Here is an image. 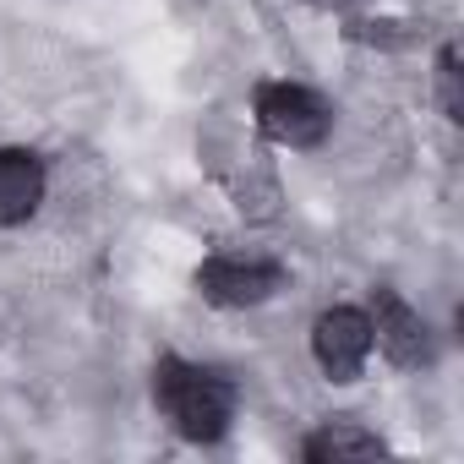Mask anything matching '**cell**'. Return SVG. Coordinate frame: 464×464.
I'll use <instances>...</instances> for the list:
<instances>
[{
  "label": "cell",
  "instance_id": "7",
  "mask_svg": "<svg viewBox=\"0 0 464 464\" xmlns=\"http://www.w3.org/2000/svg\"><path fill=\"white\" fill-rule=\"evenodd\" d=\"M44 159L34 148H0V229H17L44 202Z\"/></svg>",
  "mask_w": 464,
  "mask_h": 464
},
{
  "label": "cell",
  "instance_id": "3",
  "mask_svg": "<svg viewBox=\"0 0 464 464\" xmlns=\"http://www.w3.org/2000/svg\"><path fill=\"white\" fill-rule=\"evenodd\" d=\"M252 115H257V131L279 148H317L334 131L328 99L301 82H263L252 93Z\"/></svg>",
  "mask_w": 464,
  "mask_h": 464
},
{
  "label": "cell",
  "instance_id": "6",
  "mask_svg": "<svg viewBox=\"0 0 464 464\" xmlns=\"http://www.w3.org/2000/svg\"><path fill=\"white\" fill-rule=\"evenodd\" d=\"M285 285V268L279 263H257V257H208L197 268V290L208 306H224V312H246V306H263L268 295H279Z\"/></svg>",
  "mask_w": 464,
  "mask_h": 464
},
{
  "label": "cell",
  "instance_id": "8",
  "mask_svg": "<svg viewBox=\"0 0 464 464\" xmlns=\"http://www.w3.org/2000/svg\"><path fill=\"white\" fill-rule=\"evenodd\" d=\"M301 453L312 464H328V459H377L382 453V437L366 431V426H350V420H328V426H317L301 442Z\"/></svg>",
  "mask_w": 464,
  "mask_h": 464
},
{
  "label": "cell",
  "instance_id": "9",
  "mask_svg": "<svg viewBox=\"0 0 464 464\" xmlns=\"http://www.w3.org/2000/svg\"><path fill=\"white\" fill-rule=\"evenodd\" d=\"M437 104L448 121H464V72H459V50L442 44L437 50Z\"/></svg>",
  "mask_w": 464,
  "mask_h": 464
},
{
  "label": "cell",
  "instance_id": "2",
  "mask_svg": "<svg viewBox=\"0 0 464 464\" xmlns=\"http://www.w3.org/2000/svg\"><path fill=\"white\" fill-rule=\"evenodd\" d=\"M202 153H208V169L224 180L236 213H246V218H274V213H279L285 191H279V175H274V164L263 159V148H252V142H241L236 131L213 126V131L202 137Z\"/></svg>",
  "mask_w": 464,
  "mask_h": 464
},
{
  "label": "cell",
  "instance_id": "10",
  "mask_svg": "<svg viewBox=\"0 0 464 464\" xmlns=\"http://www.w3.org/2000/svg\"><path fill=\"white\" fill-rule=\"evenodd\" d=\"M404 23H361L355 28V39H366V44H410L415 34H399Z\"/></svg>",
  "mask_w": 464,
  "mask_h": 464
},
{
  "label": "cell",
  "instance_id": "1",
  "mask_svg": "<svg viewBox=\"0 0 464 464\" xmlns=\"http://www.w3.org/2000/svg\"><path fill=\"white\" fill-rule=\"evenodd\" d=\"M153 399L186 442H218L229 431V420H236V404H241L236 382L218 366H197L180 355H164L153 366Z\"/></svg>",
  "mask_w": 464,
  "mask_h": 464
},
{
  "label": "cell",
  "instance_id": "4",
  "mask_svg": "<svg viewBox=\"0 0 464 464\" xmlns=\"http://www.w3.org/2000/svg\"><path fill=\"white\" fill-rule=\"evenodd\" d=\"M366 317H372V350H382L399 372H420V366L437 361L431 323H426L410 301H399L393 290H377Z\"/></svg>",
  "mask_w": 464,
  "mask_h": 464
},
{
  "label": "cell",
  "instance_id": "5",
  "mask_svg": "<svg viewBox=\"0 0 464 464\" xmlns=\"http://www.w3.org/2000/svg\"><path fill=\"white\" fill-rule=\"evenodd\" d=\"M372 355V317L361 306H328L312 323V361L328 382H355Z\"/></svg>",
  "mask_w": 464,
  "mask_h": 464
}]
</instances>
